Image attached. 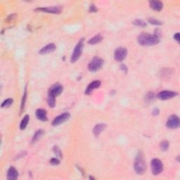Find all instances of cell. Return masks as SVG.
Listing matches in <instances>:
<instances>
[{"instance_id": "6da1fadb", "label": "cell", "mask_w": 180, "mask_h": 180, "mask_svg": "<svg viewBox=\"0 0 180 180\" xmlns=\"http://www.w3.org/2000/svg\"><path fill=\"white\" fill-rule=\"evenodd\" d=\"M137 41L141 46L150 47L154 46V45L159 43L160 38L154 35V34L153 35H151L149 33H142L138 36Z\"/></svg>"}, {"instance_id": "7a4b0ae2", "label": "cell", "mask_w": 180, "mask_h": 180, "mask_svg": "<svg viewBox=\"0 0 180 180\" xmlns=\"http://www.w3.org/2000/svg\"><path fill=\"white\" fill-rule=\"evenodd\" d=\"M134 169L135 172L139 175H143L146 170V165L142 152L139 151L135 158Z\"/></svg>"}, {"instance_id": "3957f363", "label": "cell", "mask_w": 180, "mask_h": 180, "mask_svg": "<svg viewBox=\"0 0 180 180\" xmlns=\"http://www.w3.org/2000/svg\"><path fill=\"white\" fill-rule=\"evenodd\" d=\"M83 47H84V39H81L78 42V44H76V46L75 47L73 52H72L71 58H70L71 63H75V62L80 59V56L82 53Z\"/></svg>"}, {"instance_id": "277c9868", "label": "cell", "mask_w": 180, "mask_h": 180, "mask_svg": "<svg viewBox=\"0 0 180 180\" xmlns=\"http://www.w3.org/2000/svg\"><path fill=\"white\" fill-rule=\"evenodd\" d=\"M104 65V60L99 57L95 56L92 59L88 65V69L91 72H96L100 70Z\"/></svg>"}, {"instance_id": "5b68a950", "label": "cell", "mask_w": 180, "mask_h": 180, "mask_svg": "<svg viewBox=\"0 0 180 180\" xmlns=\"http://www.w3.org/2000/svg\"><path fill=\"white\" fill-rule=\"evenodd\" d=\"M151 166L152 172L155 175H159L160 173H161L162 171L163 170V165H162V162H161V160L158 159V158H155V159L152 160Z\"/></svg>"}, {"instance_id": "8992f818", "label": "cell", "mask_w": 180, "mask_h": 180, "mask_svg": "<svg viewBox=\"0 0 180 180\" xmlns=\"http://www.w3.org/2000/svg\"><path fill=\"white\" fill-rule=\"evenodd\" d=\"M63 90V87L61 84L56 83V84L53 85L49 89L48 92V96L51 97L56 98V96L60 95L62 93Z\"/></svg>"}, {"instance_id": "52a82bcc", "label": "cell", "mask_w": 180, "mask_h": 180, "mask_svg": "<svg viewBox=\"0 0 180 180\" xmlns=\"http://www.w3.org/2000/svg\"><path fill=\"white\" fill-rule=\"evenodd\" d=\"M180 125V121L179 117L176 115H172L168 117L167 121L166 126L170 129H177Z\"/></svg>"}, {"instance_id": "ba28073f", "label": "cell", "mask_w": 180, "mask_h": 180, "mask_svg": "<svg viewBox=\"0 0 180 180\" xmlns=\"http://www.w3.org/2000/svg\"><path fill=\"white\" fill-rule=\"evenodd\" d=\"M127 55V50L123 47H119L115 50L114 59L116 61L121 62L125 59Z\"/></svg>"}, {"instance_id": "9c48e42d", "label": "cell", "mask_w": 180, "mask_h": 180, "mask_svg": "<svg viewBox=\"0 0 180 180\" xmlns=\"http://www.w3.org/2000/svg\"><path fill=\"white\" fill-rule=\"evenodd\" d=\"M70 116L69 113H62L59 116L55 117L54 120L52 121V125L53 126H58L61 125L62 123H65L66 121H67Z\"/></svg>"}, {"instance_id": "30bf717a", "label": "cell", "mask_w": 180, "mask_h": 180, "mask_svg": "<svg viewBox=\"0 0 180 180\" xmlns=\"http://www.w3.org/2000/svg\"><path fill=\"white\" fill-rule=\"evenodd\" d=\"M178 95V93L172 91H162L158 93V97L161 100H168L175 97Z\"/></svg>"}, {"instance_id": "8fae6325", "label": "cell", "mask_w": 180, "mask_h": 180, "mask_svg": "<svg viewBox=\"0 0 180 180\" xmlns=\"http://www.w3.org/2000/svg\"><path fill=\"white\" fill-rule=\"evenodd\" d=\"M35 11L49 13V14H60L61 12V8L60 6H51V7H42L37 8Z\"/></svg>"}, {"instance_id": "7c38bea8", "label": "cell", "mask_w": 180, "mask_h": 180, "mask_svg": "<svg viewBox=\"0 0 180 180\" xmlns=\"http://www.w3.org/2000/svg\"><path fill=\"white\" fill-rule=\"evenodd\" d=\"M56 47L55 44H53V43L48 44L45 47H44L43 48H42L41 49H40L39 53H40V54H42V55L47 54V53L53 52V51L56 49Z\"/></svg>"}, {"instance_id": "4fadbf2b", "label": "cell", "mask_w": 180, "mask_h": 180, "mask_svg": "<svg viewBox=\"0 0 180 180\" xmlns=\"http://www.w3.org/2000/svg\"><path fill=\"white\" fill-rule=\"evenodd\" d=\"M101 82L99 80H95L92 82L90 84L87 86L86 90H85V94H90L92 92L94 91V89H97L100 87Z\"/></svg>"}, {"instance_id": "5bb4252c", "label": "cell", "mask_w": 180, "mask_h": 180, "mask_svg": "<svg viewBox=\"0 0 180 180\" xmlns=\"http://www.w3.org/2000/svg\"><path fill=\"white\" fill-rule=\"evenodd\" d=\"M18 172L14 167H10L7 172V179L8 180H15L18 179Z\"/></svg>"}, {"instance_id": "9a60e30c", "label": "cell", "mask_w": 180, "mask_h": 180, "mask_svg": "<svg viewBox=\"0 0 180 180\" xmlns=\"http://www.w3.org/2000/svg\"><path fill=\"white\" fill-rule=\"evenodd\" d=\"M36 117H37V119H39L40 121H47V111L44 110V109H37L35 113Z\"/></svg>"}, {"instance_id": "2e32d148", "label": "cell", "mask_w": 180, "mask_h": 180, "mask_svg": "<svg viewBox=\"0 0 180 180\" xmlns=\"http://www.w3.org/2000/svg\"><path fill=\"white\" fill-rule=\"evenodd\" d=\"M149 4L150 7L156 11H160L163 7V4L160 1H151L149 2Z\"/></svg>"}, {"instance_id": "e0dca14e", "label": "cell", "mask_w": 180, "mask_h": 180, "mask_svg": "<svg viewBox=\"0 0 180 180\" xmlns=\"http://www.w3.org/2000/svg\"><path fill=\"white\" fill-rule=\"evenodd\" d=\"M106 127V124L104 123H98L96 125L93 129V133L95 136H98Z\"/></svg>"}, {"instance_id": "ac0fdd59", "label": "cell", "mask_w": 180, "mask_h": 180, "mask_svg": "<svg viewBox=\"0 0 180 180\" xmlns=\"http://www.w3.org/2000/svg\"><path fill=\"white\" fill-rule=\"evenodd\" d=\"M103 40V36L101 35H96L93 37L92 38H91L89 41H88V44H96L98 43H99Z\"/></svg>"}, {"instance_id": "d6986e66", "label": "cell", "mask_w": 180, "mask_h": 180, "mask_svg": "<svg viewBox=\"0 0 180 180\" xmlns=\"http://www.w3.org/2000/svg\"><path fill=\"white\" fill-rule=\"evenodd\" d=\"M29 121H30V116L28 115H25V116L23 117V118L22 121H21L20 124V129L21 130H24L25 128H26L27 124L29 123Z\"/></svg>"}, {"instance_id": "ffe728a7", "label": "cell", "mask_w": 180, "mask_h": 180, "mask_svg": "<svg viewBox=\"0 0 180 180\" xmlns=\"http://www.w3.org/2000/svg\"><path fill=\"white\" fill-rule=\"evenodd\" d=\"M43 134H44V131L42 130H37V131L35 133V134H34L33 138V141H32V142L35 143V142H36V141H37L40 138H41L42 135H43Z\"/></svg>"}, {"instance_id": "44dd1931", "label": "cell", "mask_w": 180, "mask_h": 180, "mask_svg": "<svg viewBox=\"0 0 180 180\" xmlns=\"http://www.w3.org/2000/svg\"><path fill=\"white\" fill-rule=\"evenodd\" d=\"M169 146H170V143H169L167 140L162 141V142L160 143V149H161L162 151H166L167 150L169 149Z\"/></svg>"}, {"instance_id": "7402d4cb", "label": "cell", "mask_w": 180, "mask_h": 180, "mask_svg": "<svg viewBox=\"0 0 180 180\" xmlns=\"http://www.w3.org/2000/svg\"><path fill=\"white\" fill-rule=\"evenodd\" d=\"M132 23H133L134 25H137V26H139V27H144L146 26V23H145L144 21L142 20H140V19H137V20L134 21L133 22H132Z\"/></svg>"}, {"instance_id": "603a6c76", "label": "cell", "mask_w": 180, "mask_h": 180, "mask_svg": "<svg viewBox=\"0 0 180 180\" xmlns=\"http://www.w3.org/2000/svg\"><path fill=\"white\" fill-rule=\"evenodd\" d=\"M13 101L14 100L12 98H7V99L4 100L3 103L2 104V108H7V107H9L11 105L13 104Z\"/></svg>"}, {"instance_id": "cb8c5ba5", "label": "cell", "mask_w": 180, "mask_h": 180, "mask_svg": "<svg viewBox=\"0 0 180 180\" xmlns=\"http://www.w3.org/2000/svg\"><path fill=\"white\" fill-rule=\"evenodd\" d=\"M149 23H151L152 25H160L162 24V21H160L159 20H157V19L156 18H149Z\"/></svg>"}, {"instance_id": "d4e9b609", "label": "cell", "mask_w": 180, "mask_h": 180, "mask_svg": "<svg viewBox=\"0 0 180 180\" xmlns=\"http://www.w3.org/2000/svg\"><path fill=\"white\" fill-rule=\"evenodd\" d=\"M26 98H27V89H26V87H25L24 94H23V96L22 98V102H21V111L23 110V108H24L25 101H26Z\"/></svg>"}, {"instance_id": "484cf974", "label": "cell", "mask_w": 180, "mask_h": 180, "mask_svg": "<svg viewBox=\"0 0 180 180\" xmlns=\"http://www.w3.org/2000/svg\"><path fill=\"white\" fill-rule=\"evenodd\" d=\"M55 98H56L48 96V98H47V103H48V105L51 107V108H53V107L55 106V104H56Z\"/></svg>"}, {"instance_id": "4316f807", "label": "cell", "mask_w": 180, "mask_h": 180, "mask_svg": "<svg viewBox=\"0 0 180 180\" xmlns=\"http://www.w3.org/2000/svg\"><path fill=\"white\" fill-rule=\"evenodd\" d=\"M53 151H54V153L56 154V156L58 158H62V153H61V151L59 148V146H55L53 147Z\"/></svg>"}, {"instance_id": "83f0119b", "label": "cell", "mask_w": 180, "mask_h": 180, "mask_svg": "<svg viewBox=\"0 0 180 180\" xmlns=\"http://www.w3.org/2000/svg\"><path fill=\"white\" fill-rule=\"evenodd\" d=\"M155 98V94L153 92H149L146 95V100L148 101H153Z\"/></svg>"}, {"instance_id": "f1b7e54d", "label": "cell", "mask_w": 180, "mask_h": 180, "mask_svg": "<svg viewBox=\"0 0 180 180\" xmlns=\"http://www.w3.org/2000/svg\"><path fill=\"white\" fill-rule=\"evenodd\" d=\"M50 164L53 165V166H58L60 164V160L58 159L57 158H53L52 159L50 160Z\"/></svg>"}, {"instance_id": "f546056e", "label": "cell", "mask_w": 180, "mask_h": 180, "mask_svg": "<svg viewBox=\"0 0 180 180\" xmlns=\"http://www.w3.org/2000/svg\"><path fill=\"white\" fill-rule=\"evenodd\" d=\"M89 12H96L98 11V9H97V8H96V6L94 5V4H91L89 6Z\"/></svg>"}, {"instance_id": "4dcf8cb0", "label": "cell", "mask_w": 180, "mask_h": 180, "mask_svg": "<svg viewBox=\"0 0 180 180\" xmlns=\"http://www.w3.org/2000/svg\"><path fill=\"white\" fill-rule=\"evenodd\" d=\"M15 16H16V15H15V14L10 15V16H8L7 17V19H6V21H7V22H11V21L13 20V19L15 18Z\"/></svg>"}, {"instance_id": "1f68e13d", "label": "cell", "mask_w": 180, "mask_h": 180, "mask_svg": "<svg viewBox=\"0 0 180 180\" xmlns=\"http://www.w3.org/2000/svg\"><path fill=\"white\" fill-rule=\"evenodd\" d=\"M174 39L176 40L177 42H179V33H177L176 34H175L174 35Z\"/></svg>"}, {"instance_id": "d6a6232c", "label": "cell", "mask_w": 180, "mask_h": 180, "mask_svg": "<svg viewBox=\"0 0 180 180\" xmlns=\"http://www.w3.org/2000/svg\"><path fill=\"white\" fill-rule=\"evenodd\" d=\"M152 114H153V115H157L159 114V109H158V108L154 109L153 112H152Z\"/></svg>"}]
</instances>
